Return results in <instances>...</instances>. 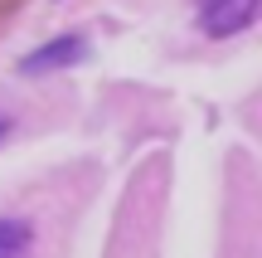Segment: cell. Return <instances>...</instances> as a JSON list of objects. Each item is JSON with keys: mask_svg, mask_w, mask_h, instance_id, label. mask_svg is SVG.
<instances>
[{"mask_svg": "<svg viewBox=\"0 0 262 258\" xmlns=\"http://www.w3.org/2000/svg\"><path fill=\"white\" fill-rule=\"evenodd\" d=\"M262 15V0H199V29L209 39H228Z\"/></svg>", "mask_w": 262, "mask_h": 258, "instance_id": "obj_1", "label": "cell"}, {"mask_svg": "<svg viewBox=\"0 0 262 258\" xmlns=\"http://www.w3.org/2000/svg\"><path fill=\"white\" fill-rule=\"evenodd\" d=\"M83 58H88V39H83V34H63V39H54V44L34 49V54H25L19 73H49V68H68V64H83Z\"/></svg>", "mask_w": 262, "mask_h": 258, "instance_id": "obj_2", "label": "cell"}, {"mask_svg": "<svg viewBox=\"0 0 262 258\" xmlns=\"http://www.w3.org/2000/svg\"><path fill=\"white\" fill-rule=\"evenodd\" d=\"M5 132H10V122H5V117H0V136H5Z\"/></svg>", "mask_w": 262, "mask_h": 258, "instance_id": "obj_5", "label": "cell"}, {"mask_svg": "<svg viewBox=\"0 0 262 258\" xmlns=\"http://www.w3.org/2000/svg\"><path fill=\"white\" fill-rule=\"evenodd\" d=\"M19 5V0H0V15H10V10H15Z\"/></svg>", "mask_w": 262, "mask_h": 258, "instance_id": "obj_4", "label": "cell"}, {"mask_svg": "<svg viewBox=\"0 0 262 258\" xmlns=\"http://www.w3.org/2000/svg\"><path fill=\"white\" fill-rule=\"evenodd\" d=\"M34 244V229L25 220H0V258H25Z\"/></svg>", "mask_w": 262, "mask_h": 258, "instance_id": "obj_3", "label": "cell"}]
</instances>
